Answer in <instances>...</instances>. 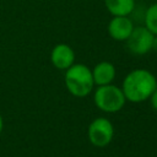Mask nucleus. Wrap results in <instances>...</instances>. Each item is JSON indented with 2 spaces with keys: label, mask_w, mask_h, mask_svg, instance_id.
Segmentation results:
<instances>
[{
  "label": "nucleus",
  "mask_w": 157,
  "mask_h": 157,
  "mask_svg": "<svg viewBox=\"0 0 157 157\" xmlns=\"http://www.w3.org/2000/svg\"><path fill=\"white\" fill-rule=\"evenodd\" d=\"M157 87L156 76L147 69H134L124 77L121 90L126 101L140 103L147 101Z\"/></svg>",
  "instance_id": "1"
},
{
  "label": "nucleus",
  "mask_w": 157,
  "mask_h": 157,
  "mask_svg": "<svg viewBox=\"0 0 157 157\" xmlns=\"http://www.w3.org/2000/svg\"><path fill=\"white\" fill-rule=\"evenodd\" d=\"M64 82L69 93L77 98H83L91 94L94 86L92 70L81 63H74L65 70Z\"/></svg>",
  "instance_id": "2"
},
{
  "label": "nucleus",
  "mask_w": 157,
  "mask_h": 157,
  "mask_svg": "<svg viewBox=\"0 0 157 157\" xmlns=\"http://www.w3.org/2000/svg\"><path fill=\"white\" fill-rule=\"evenodd\" d=\"M93 102L96 107L104 113H117L125 105L126 98L121 87L113 83L97 86L93 92Z\"/></svg>",
  "instance_id": "3"
},
{
  "label": "nucleus",
  "mask_w": 157,
  "mask_h": 157,
  "mask_svg": "<svg viewBox=\"0 0 157 157\" xmlns=\"http://www.w3.org/2000/svg\"><path fill=\"white\" fill-rule=\"evenodd\" d=\"M88 141L96 147L108 146L114 137V126L112 121L105 117H98L93 119L87 129Z\"/></svg>",
  "instance_id": "4"
},
{
  "label": "nucleus",
  "mask_w": 157,
  "mask_h": 157,
  "mask_svg": "<svg viewBox=\"0 0 157 157\" xmlns=\"http://www.w3.org/2000/svg\"><path fill=\"white\" fill-rule=\"evenodd\" d=\"M155 34L150 32L145 26L134 27L131 34L125 40L128 50L134 55H145L153 48Z\"/></svg>",
  "instance_id": "5"
},
{
  "label": "nucleus",
  "mask_w": 157,
  "mask_h": 157,
  "mask_svg": "<svg viewBox=\"0 0 157 157\" xmlns=\"http://www.w3.org/2000/svg\"><path fill=\"white\" fill-rule=\"evenodd\" d=\"M134 23L129 16H112L108 22V34L118 42H125L134 29Z\"/></svg>",
  "instance_id": "6"
},
{
  "label": "nucleus",
  "mask_w": 157,
  "mask_h": 157,
  "mask_svg": "<svg viewBox=\"0 0 157 157\" xmlns=\"http://www.w3.org/2000/svg\"><path fill=\"white\" fill-rule=\"evenodd\" d=\"M50 61L54 67L66 70L75 63V52L69 44L59 43L50 52Z\"/></svg>",
  "instance_id": "7"
},
{
  "label": "nucleus",
  "mask_w": 157,
  "mask_h": 157,
  "mask_svg": "<svg viewBox=\"0 0 157 157\" xmlns=\"http://www.w3.org/2000/svg\"><path fill=\"white\" fill-rule=\"evenodd\" d=\"M115 66L110 61H99L94 65L92 69V76H93V82L96 86H104L109 85L114 81L115 78Z\"/></svg>",
  "instance_id": "8"
},
{
  "label": "nucleus",
  "mask_w": 157,
  "mask_h": 157,
  "mask_svg": "<svg viewBox=\"0 0 157 157\" xmlns=\"http://www.w3.org/2000/svg\"><path fill=\"white\" fill-rule=\"evenodd\" d=\"M112 16H129L135 7V0H103Z\"/></svg>",
  "instance_id": "9"
},
{
  "label": "nucleus",
  "mask_w": 157,
  "mask_h": 157,
  "mask_svg": "<svg viewBox=\"0 0 157 157\" xmlns=\"http://www.w3.org/2000/svg\"><path fill=\"white\" fill-rule=\"evenodd\" d=\"M144 23L150 32H152L155 36L157 34V2L147 7L144 15Z\"/></svg>",
  "instance_id": "10"
},
{
  "label": "nucleus",
  "mask_w": 157,
  "mask_h": 157,
  "mask_svg": "<svg viewBox=\"0 0 157 157\" xmlns=\"http://www.w3.org/2000/svg\"><path fill=\"white\" fill-rule=\"evenodd\" d=\"M148 101H150V104H151L152 109L157 112V87H156V88L153 90V92L151 93V96H150Z\"/></svg>",
  "instance_id": "11"
},
{
  "label": "nucleus",
  "mask_w": 157,
  "mask_h": 157,
  "mask_svg": "<svg viewBox=\"0 0 157 157\" xmlns=\"http://www.w3.org/2000/svg\"><path fill=\"white\" fill-rule=\"evenodd\" d=\"M152 50H155V52L157 53V34L155 36V40H153V48H152Z\"/></svg>",
  "instance_id": "12"
},
{
  "label": "nucleus",
  "mask_w": 157,
  "mask_h": 157,
  "mask_svg": "<svg viewBox=\"0 0 157 157\" xmlns=\"http://www.w3.org/2000/svg\"><path fill=\"white\" fill-rule=\"evenodd\" d=\"M2 129H4V119H2V115L0 114V134L2 132Z\"/></svg>",
  "instance_id": "13"
}]
</instances>
